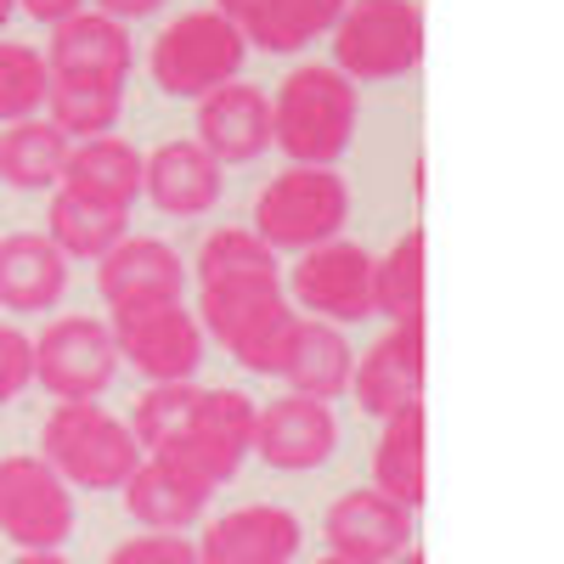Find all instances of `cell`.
<instances>
[{
    "mask_svg": "<svg viewBox=\"0 0 564 564\" xmlns=\"http://www.w3.org/2000/svg\"><path fill=\"white\" fill-rule=\"evenodd\" d=\"M198 322L215 334L249 372H282L294 345V305L276 271H238V276H204L198 282Z\"/></svg>",
    "mask_w": 564,
    "mask_h": 564,
    "instance_id": "1",
    "label": "cell"
},
{
    "mask_svg": "<svg viewBox=\"0 0 564 564\" xmlns=\"http://www.w3.org/2000/svg\"><path fill=\"white\" fill-rule=\"evenodd\" d=\"M361 97L356 79L339 74L334 63H305L289 68L271 90V148H282L294 164H327L356 141Z\"/></svg>",
    "mask_w": 564,
    "mask_h": 564,
    "instance_id": "2",
    "label": "cell"
},
{
    "mask_svg": "<svg viewBox=\"0 0 564 564\" xmlns=\"http://www.w3.org/2000/svg\"><path fill=\"white\" fill-rule=\"evenodd\" d=\"M40 457L79 491H119L141 463V441L97 401H57L40 430Z\"/></svg>",
    "mask_w": 564,
    "mask_h": 564,
    "instance_id": "3",
    "label": "cell"
},
{
    "mask_svg": "<svg viewBox=\"0 0 564 564\" xmlns=\"http://www.w3.org/2000/svg\"><path fill=\"white\" fill-rule=\"evenodd\" d=\"M350 220V186L327 164H289L282 175L265 181L254 198V231L271 249H316L334 243Z\"/></svg>",
    "mask_w": 564,
    "mask_h": 564,
    "instance_id": "4",
    "label": "cell"
},
{
    "mask_svg": "<svg viewBox=\"0 0 564 564\" xmlns=\"http://www.w3.org/2000/svg\"><path fill=\"white\" fill-rule=\"evenodd\" d=\"M243 57H249V40L226 12H186L170 29H159L148 68L153 85L170 90V97H209L215 85L238 79Z\"/></svg>",
    "mask_w": 564,
    "mask_h": 564,
    "instance_id": "5",
    "label": "cell"
},
{
    "mask_svg": "<svg viewBox=\"0 0 564 564\" xmlns=\"http://www.w3.org/2000/svg\"><path fill=\"white\" fill-rule=\"evenodd\" d=\"M423 57V12L412 0H345L334 23V68L350 79H395Z\"/></svg>",
    "mask_w": 564,
    "mask_h": 564,
    "instance_id": "6",
    "label": "cell"
},
{
    "mask_svg": "<svg viewBox=\"0 0 564 564\" xmlns=\"http://www.w3.org/2000/svg\"><path fill=\"white\" fill-rule=\"evenodd\" d=\"M0 531L18 547H63L74 536V491L45 457H0Z\"/></svg>",
    "mask_w": 564,
    "mask_h": 564,
    "instance_id": "7",
    "label": "cell"
},
{
    "mask_svg": "<svg viewBox=\"0 0 564 564\" xmlns=\"http://www.w3.org/2000/svg\"><path fill=\"white\" fill-rule=\"evenodd\" d=\"M119 372L113 327L97 316H57L34 339V379L57 401H97Z\"/></svg>",
    "mask_w": 564,
    "mask_h": 564,
    "instance_id": "8",
    "label": "cell"
},
{
    "mask_svg": "<svg viewBox=\"0 0 564 564\" xmlns=\"http://www.w3.org/2000/svg\"><path fill=\"white\" fill-rule=\"evenodd\" d=\"M113 345L135 372H148L153 384L193 379L198 361H204V322L181 300L175 305H148V311H124V316H113Z\"/></svg>",
    "mask_w": 564,
    "mask_h": 564,
    "instance_id": "9",
    "label": "cell"
},
{
    "mask_svg": "<svg viewBox=\"0 0 564 564\" xmlns=\"http://www.w3.org/2000/svg\"><path fill=\"white\" fill-rule=\"evenodd\" d=\"M130 63H135L130 34L108 12H68L63 23H52V40H45V68H52L57 85L124 90Z\"/></svg>",
    "mask_w": 564,
    "mask_h": 564,
    "instance_id": "10",
    "label": "cell"
},
{
    "mask_svg": "<svg viewBox=\"0 0 564 564\" xmlns=\"http://www.w3.org/2000/svg\"><path fill=\"white\" fill-rule=\"evenodd\" d=\"M289 294L322 322H361L372 316V254L361 243H316L294 260Z\"/></svg>",
    "mask_w": 564,
    "mask_h": 564,
    "instance_id": "11",
    "label": "cell"
},
{
    "mask_svg": "<svg viewBox=\"0 0 564 564\" xmlns=\"http://www.w3.org/2000/svg\"><path fill=\"white\" fill-rule=\"evenodd\" d=\"M97 289H102V305L113 316L124 311H148V305H175L181 289H186V265L170 243L159 238H124L102 254L97 265Z\"/></svg>",
    "mask_w": 564,
    "mask_h": 564,
    "instance_id": "12",
    "label": "cell"
},
{
    "mask_svg": "<svg viewBox=\"0 0 564 564\" xmlns=\"http://www.w3.org/2000/svg\"><path fill=\"white\" fill-rule=\"evenodd\" d=\"M198 148L215 164H249L271 148V97L260 85L226 79L198 97Z\"/></svg>",
    "mask_w": 564,
    "mask_h": 564,
    "instance_id": "13",
    "label": "cell"
},
{
    "mask_svg": "<svg viewBox=\"0 0 564 564\" xmlns=\"http://www.w3.org/2000/svg\"><path fill=\"white\" fill-rule=\"evenodd\" d=\"M423 316L395 322L390 334L350 367V390L372 417H390L412 401H423Z\"/></svg>",
    "mask_w": 564,
    "mask_h": 564,
    "instance_id": "14",
    "label": "cell"
},
{
    "mask_svg": "<svg viewBox=\"0 0 564 564\" xmlns=\"http://www.w3.org/2000/svg\"><path fill=\"white\" fill-rule=\"evenodd\" d=\"M300 520L276 502H243L220 513L198 542V564H289L300 553Z\"/></svg>",
    "mask_w": 564,
    "mask_h": 564,
    "instance_id": "15",
    "label": "cell"
},
{
    "mask_svg": "<svg viewBox=\"0 0 564 564\" xmlns=\"http://www.w3.org/2000/svg\"><path fill=\"white\" fill-rule=\"evenodd\" d=\"M339 446V423L327 401L311 395H282L254 412V452L271 468H322Z\"/></svg>",
    "mask_w": 564,
    "mask_h": 564,
    "instance_id": "16",
    "label": "cell"
},
{
    "mask_svg": "<svg viewBox=\"0 0 564 564\" xmlns=\"http://www.w3.org/2000/svg\"><path fill=\"white\" fill-rule=\"evenodd\" d=\"M327 547L350 553L361 564H384L401 547H412V508L384 497L379 486L345 491L334 508H327Z\"/></svg>",
    "mask_w": 564,
    "mask_h": 564,
    "instance_id": "17",
    "label": "cell"
},
{
    "mask_svg": "<svg viewBox=\"0 0 564 564\" xmlns=\"http://www.w3.org/2000/svg\"><path fill=\"white\" fill-rule=\"evenodd\" d=\"M68 294V254L45 231H12L0 238V305L34 316Z\"/></svg>",
    "mask_w": 564,
    "mask_h": 564,
    "instance_id": "18",
    "label": "cell"
},
{
    "mask_svg": "<svg viewBox=\"0 0 564 564\" xmlns=\"http://www.w3.org/2000/svg\"><path fill=\"white\" fill-rule=\"evenodd\" d=\"M141 193L159 215H204L220 198V164L198 141H164L153 159H141Z\"/></svg>",
    "mask_w": 564,
    "mask_h": 564,
    "instance_id": "19",
    "label": "cell"
},
{
    "mask_svg": "<svg viewBox=\"0 0 564 564\" xmlns=\"http://www.w3.org/2000/svg\"><path fill=\"white\" fill-rule=\"evenodd\" d=\"M423 452H430V412H423V401H412V406L384 417V435L372 446V486L406 508H417L423 491H430Z\"/></svg>",
    "mask_w": 564,
    "mask_h": 564,
    "instance_id": "20",
    "label": "cell"
},
{
    "mask_svg": "<svg viewBox=\"0 0 564 564\" xmlns=\"http://www.w3.org/2000/svg\"><path fill=\"white\" fill-rule=\"evenodd\" d=\"M350 345L339 334V322H322V316H300L294 327V345H289V361H282L276 379H289L294 395H311V401H334L350 390Z\"/></svg>",
    "mask_w": 564,
    "mask_h": 564,
    "instance_id": "21",
    "label": "cell"
},
{
    "mask_svg": "<svg viewBox=\"0 0 564 564\" xmlns=\"http://www.w3.org/2000/svg\"><path fill=\"white\" fill-rule=\"evenodd\" d=\"M63 186H68V193H79V198H102V204L130 209L135 193H141V153L130 148L124 135L74 141L68 164H63Z\"/></svg>",
    "mask_w": 564,
    "mask_h": 564,
    "instance_id": "22",
    "label": "cell"
},
{
    "mask_svg": "<svg viewBox=\"0 0 564 564\" xmlns=\"http://www.w3.org/2000/svg\"><path fill=\"white\" fill-rule=\"evenodd\" d=\"M130 226V209L119 204H102V198H79V193H63L52 198V215H45V238H52L68 260H102Z\"/></svg>",
    "mask_w": 564,
    "mask_h": 564,
    "instance_id": "23",
    "label": "cell"
},
{
    "mask_svg": "<svg viewBox=\"0 0 564 564\" xmlns=\"http://www.w3.org/2000/svg\"><path fill=\"white\" fill-rule=\"evenodd\" d=\"M74 141L52 124V119H12L7 135H0V181L23 186V193H40V186H57L63 164H68Z\"/></svg>",
    "mask_w": 564,
    "mask_h": 564,
    "instance_id": "24",
    "label": "cell"
},
{
    "mask_svg": "<svg viewBox=\"0 0 564 564\" xmlns=\"http://www.w3.org/2000/svg\"><path fill=\"white\" fill-rule=\"evenodd\" d=\"M339 12H345V0H254V12L238 29L260 52L289 57V52H305L316 34L334 29Z\"/></svg>",
    "mask_w": 564,
    "mask_h": 564,
    "instance_id": "25",
    "label": "cell"
},
{
    "mask_svg": "<svg viewBox=\"0 0 564 564\" xmlns=\"http://www.w3.org/2000/svg\"><path fill=\"white\" fill-rule=\"evenodd\" d=\"M119 491H124V508H130L148 531H181V525H193L198 508L209 502L193 480H181L175 468H164L159 457H141L135 475H130Z\"/></svg>",
    "mask_w": 564,
    "mask_h": 564,
    "instance_id": "26",
    "label": "cell"
},
{
    "mask_svg": "<svg viewBox=\"0 0 564 564\" xmlns=\"http://www.w3.org/2000/svg\"><path fill=\"white\" fill-rule=\"evenodd\" d=\"M153 457L164 463V468H175L181 480H193L204 497H215V486H226V480H238V468H243V446H231V441H220L215 430H204L198 417H186L175 435H164L159 446H153Z\"/></svg>",
    "mask_w": 564,
    "mask_h": 564,
    "instance_id": "27",
    "label": "cell"
},
{
    "mask_svg": "<svg viewBox=\"0 0 564 564\" xmlns=\"http://www.w3.org/2000/svg\"><path fill=\"white\" fill-rule=\"evenodd\" d=\"M423 300H430V243H423V231H406L384 260H372V311H384L390 322H412L423 316Z\"/></svg>",
    "mask_w": 564,
    "mask_h": 564,
    "instance_id": "28",
    "label": "cell"
},
{
    "mask_svg": "<svg viewBox=\"0 0 564 564\" xmlns=\"http://www.w3.org/2000/svg\"><path fill=\"white\" fill-rule=\"evenodd\" d=\"M119 102L124 90H97V85H57L45 90V108H52V124L68 141H90V135H113L119 124Z\"/></svg>",
    "mask_w": 564,
    "mask_h": 564,
    "instance_id": "29",
    "label": "cell"
},
{
    "mask_svg": "<svg viewBox=\"0 0 564 564\" xmlns=\"http://www.w3.org/2000/svg\"><path fill=\"white\" fill-rule=\"evenodd\" d=\"M45 90H52V68H45V52L23 40H0V119H29Z\"/></svg>",
    "mask_w": 564,
    "mask_h": 564,
    "instance_id": "30",
    "label": "cell"
},
{
    "mask_svg": "<svg viewBox=\"0 0 564 564\" xmlns=\"http://www.w3.org/2000/svg\"><path fill=\"white\" fill-rule=\"evenodd\" d=\"M193 401H198V384L193 379H170V384L141 390L135 406H130V435L141 441V452H153L164 435H175L181 423L193 417Z\"/></svg>",
    "mask_w": 564,
    "mask_h": 564,
    "instance_id": "31",
    "label": "cell"
},
{
    "mask_svg": "<svg viewBox=\"0 0 564 564\" xmlns=\"http://www.w3.org/2000/svg\"><path fill=\"white\" fill-rule=\"evenodd\" d=\"M238 271H276V249L249 226H220L198 249V282L204 276H238Z\"/></svg>",
    "mask_w": 564,
    "mask_h": 564,
    "instance_id": "32",
    "label": "cell"
},
{
    "mask_svg": "<svg viewBox=\"0 0 564 564\" xmlns=\"http://www.w3.org/2000/svg\"><path fill=\"white\" fill-rule=\"evenodd\" d=\"M108 564H198V547L181 531H141V536H124L108 553Z\"/></svg>",
    "mask_w": 564,
    "mask_h": 564,
    "instance_id": "33",
    "label": "cell"
},
{
    "mask_svg": "<svg viewBox=\"0 0 564 564\" xmlns=\"http://www.w3.org/2000/svg\"><path fill=\"white\" fill-rule=\"evenodd\" d=\"M29 384H34V339L23 334V327L0 322V406L18 401Z\"/></svg>",
    "mask_w": 564,
    "mask_h": 564,
    "instance_id": "34",
    "label": "cell"
},
{
    "mask_svg": "<svg viewBox=\"0 0 564 564\" xmlns=\"http://www.w3.org/2000/svg\"><path fill=\"white\" fill-rule=\"evenodd\" d=\"M97 7H102L108 18L130 23V18H153V12H164V0H97Z\"/></svg>",
    "mask_w": 564,
    "mask_h": 564,
    "instance_id": "35",
    "label": "cell"
},
{
    "mask_svg": "<svg viewBox=\"0 0 564 564\" xmlns=\"http://www.w3.org/2000/svg\"><path fill=\"white\" fill-rule=\"evenodd\" d=\"M18 7L29 18H40V23H63L68 12H79V0H18Z\"/></svg>",
    "mask_w": 564,
    "mask_h": 564,
    "instance_id": "36",
    "label": "cell"
},
{
    "mask_svg": "<svg viewBox=\"0 0 564 564\" xmlns=\"http://www.w3.org/2000/svg\"><path fill=\"white\" fill-rule=\"evenodd\" d=\"M12 564H68V558H63L57 547H23V553H18Z\"/></svg>",
    "mask_w": 564,
    "mask_h": 564,
    "instance_id": "37",
    "label": "cell"
},
{
    "mask_svg": "<svg viewBox=\"0 0 564 564\" xmlns=\"http://www.w3.org/2000/svg\"><path fill=\"white\" fill-rule=\"evenodd\" d=\"M215 12H226L231 23H243V18L254 12V0H215Z\"/></svg>",
    "mask_w": 564,
    "mask_h": 564,
    "instance_id": "38",
    "label": "cell"
},
{
    "mask_svg": "<svg viewBox=\"0 0 564 564\" xmlns=\"http://www.w3.org/2000/svg\"><path fill=\"white\" fill-rule=\"evenodd\" d=\"M390 564H423V553H417V547H401V553H395Z\"/></svg>",
    "mask_w": 564,
    "mask_h": 564,
    "instance_id": "39",
    "label": "cell"
},
{
    "mask_svg": "<svg viewBox=\"0 0 564 564\" xmlns=\"http://www.w3.org/2000/svg\"><path fill=\"white\" fill-rule=\"evenodd\" d=\"M12 18H18V0H0V29H7Z\"/></svg>",
    "mask_w": 564,
    "mask_h": 564,
    "instance_id": "40",
    "label": "cell"
},
{
    "mask_svg": "<svg viewBox=\"0 0 564 564\" xmlns=\"http://www.w3.org/2000/svg\"><path fill=\"white\" fill-rule=\"evenodd\" d=\"M316 564H361V558H350V553H327V558H316Z\"/></svg>",
    "mask_w": 564,
    "mask_h": 564,
    "instance_id": "41",
    "label": "cell"
}]
</instances>
